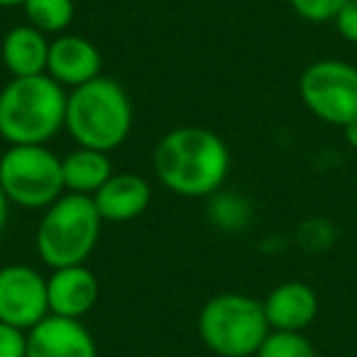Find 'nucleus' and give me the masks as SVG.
I'll return each instance as SVG.
<instances>
[{"label":"nucleus","instance_id":"23","mask_svg":"<svg viewBox=\"0 0 357 357\" xmlns=\"http://www.w3.org/2000/svg\"><path fill=\"white\" fill-rule=\"evenodd\" d=\"M345 139H347V144H350V147H355L357 149V120H352L350 125H345Z\"/></svg>","mask_w":357,"mask_h":357},{"label":"nucleus","instance_id":"10","mask_svg":"<svg viewBox=\"0 0 357 357\" xmlns=\"http://www.w3.org/2000/svg\"><path fill=\"white\" fill-rule=\"evenodd\" d=\"M103 69L98 47L81 35H59L50 42V59H47V76L59 86L79 89L89 81L98 79Z\"/></svg>","mask_w":357,"mask_h":357},{"label":"nucleus","instance_id":"1","mask_svg":"<svg viewBox=\"0 0 357 357\" xmlns=\"http://www.w3.org/2000/svg\"><path fill=\"white\" fill-rule=\"evenodd\" d=\"M152 167L159 184L184 199L218 194L230 174V149L220 135L206 128H174L157 142Z\"/></svg>","mask_w":357,"mask_h":357},{"label":"nucleus","instance_id":"17","mask_svg":"<svg viewBox=\"0 0 357 357\" xmlns=\"http://www.w3.org/2000/svg\"><path fill=\"white\" fill-rule=\"evenodd\" d=\"M255 357H318V352L303 333L272 331Z\"/></svg>","mask_w":357,"mask_h":357},{"label":"nucleus","instance_id":"11","mask_svg":"<svg viewBox=\"0 0 357 357\" xmlns=\"http://www.w3.org/2000/svg\"><path fill=\"white\" fill-rule=\"evenodd\" d=\"M98 279L86 264L54 269L47 279V298H50V313L61 318H81L93 311L98 303Z\"/></svg>","mask_w":357,"mask_h":357},{"label":"nucleus","instance_id":"14","mask_svg":"<svg viewBox=\"0 0 357 357\" xmlns=\"http://www.w3.org/2000/svg\"><path fill=\"white\" fill-rule=\"evenodd\" d=\"M3 64L13 74V79L47 74V59H50V40L45 32L32 25H17L3 37L0 47Z\"/></svg>","mask_w":357,"mask_h":357},{"label":"nucleus","instance_id":"6","mask_svg":"<svg viewBox=\"0 0 357 357\" xmlns=\"http://www.w3.org/2000/svg\"><path fill=\"white\" fill-rule=\"evenodd\" d=\"M0 189L13 206L50 208L66 191L61 157L47 144H8L0 157Z\"/></svg>","mask_w":357,"mask_h":357},{"label":"nucleus","instance_id":"18","mask_svg":"<svg viewBox=\"0 0 357 357\" xmlns=\"http://www.w3.org/2000/svg\"><path fill=\"white\" fill-rule=\"evenodd\" d=\"M211 220L228 230H238L248 223V204L240 196H211Z\"/></svg>","mask_w":357,"mask_h":357},{"label":"nucleus","instance_id":"16","mask_svg":"<svg viewBox=\"0 0 357 357\" xmlns=\"http://www.w3.org/2000/svg\"><path fill=\"white\" fill-rule=\"evenodd\" d=\"M27 25L37 27L45 35H61L74 22L76 6L74 0H25Z\"/></svg>","mask_w":357,"mask_h":357},{"label":"nucleus","instance_id":"21","mask_svg":"<svg viewBox=\"0 0 357 357\" xmlns=\"http://www.w3.org/2000/svg\"><path fill=\"white\" fill-rule=\"evenodd\" d=\"M333 22H335V27H337V32H340L342 40L357 45V0H347Z\"/></svg>","mask_w":357,"mask_h":357},{"label":"nucleus","instance_id":"24","mask_svg":"<svg viewBox=\"0 0 357 357\" xmlns=\"http://www.w3.org/2000/svg\"><path fill=\"white\" fill-rule=\"evenodd\" d=\"M25 0H0V8H22Z\"/></svg>","mask_w":357,"mask_h":357},{"label":"nucleus","instance_id":"25","mask_svg":"<svg viewBox=\"0 0 357 357\" xmlns=\"http://www.w3.org/2000/svg\"><path fill=\"white\" fill-rule=\"evenodd\" d=\"M144 357H157V355H144Z\"/></svg>","mask_w":357,"mask_h":357},{"label":"nucleus","instance_id":"8","mask_svg":"<svg viewBox=\"0 0 357 357\" xmlns=\"http://www.w3.org/2000/svg\"><path fill=\"white\" fill-rule=\"evenodd\" d=\"M47 316V279L27 264H8L0 269V321L27 333Z\"/></svg>","mask_w":357,"mask_h":357},{"label":"nucleus","instance_id":"3","mask_svg":"<svg viewBox=\"0 0 357 357\" xmlns=\"http://www.w3.org/2000/svg\"><path fill=\"white\" fill-rule=\"evenodd\" d=\"M66 96L47 74L13 79L0 91V137L8 144H47L64 128Z\"/></svg>","mask_w":357,"mask_h":357},{"label":"nucleus","instance_id":"9","mask_svg":"<svg viewBox=\"0 0 357 357\" xmlns=\"http://www.w3.org/2000/svg\"><path fill=\"white\" fill-rule=\"evenodd\" d=\"M27 357H98V347L81 321L50 313L27 331Z\"/></svg>","mask_w":357,"mask_h":357},{"label":"nucleus","instance_id":"2","mask_svg":"<svg viewBox=\"0 0 357 357\" xmlns=\"http://www.w3.org/2000/svg\"><path fill=\"white\" fill-rule=\"evenodd\" d=\"M132 100L118 81L108 76L71 89L66 96V132L79 147L113 152L132 130Z\"/></svg>","mask_w":357,"mask_h":357},{"label":"nucleus","instance_id":"5","mask_svg":"<svg viewBox=\"0 0 357 357\" xmlns=\"http://www.w3.org/2000/svg\"><path fill=\"white\" fill-rule=\"evenodd\" d=\"M199 335L218 357H255L272 333L262 301L245 294H218L199 313Z\"/></svg>","mask_w":357,"mask_h":357},{"label":"nucleus","instance_id":"4","mask_svg":"<svg viewBox=\"0 0 357 357\" xmlns=\"http://www.w3.org/2000/svg\"><path fill=\"white\" fill-rule=\"evenodd\" d=\"M100 218L91 196L64 194L45 208L37 225V255L52 269L86 264L100 235Z\"/></svg>","mask_w":357,"mask_h":357},{"label":"nucleus","instance_id":"19","mask_svg":"<svg viewBox=\"0 0 357 357\" xmlns=\"http://www.w3.org/2000/svg\"><path fill=\"white\" fill-rule=\"evenodd\" d=\"M301 20L306 22H331L337 17L347 0H289Z\"/></svg>","mask_w":357,"mask_h":357},{"label":"nucleus","instance_id":"13","mask_svg":"<svg viewBox=\"0 0 357 357\" xmlns=\"http://www.w3.org/2000/svg\"><path fill=\"white\" fill-rule=\"evenodd\" d=\"M272 331L303 333L318 316V296L303 282H284L262 301Z\"/></svg>","mask_w":357,"mask_h":357},{"label":"nucleus","instance_id":"15","mask_svg":"<svg viewBox=\"0 0 357 357\" xmlns=\"http://www.w3.org/2000/svg\"><path fill=\"white\" fill-rule=\"evenodd\" d=\"M61 172H64L66 191L81 196H93L115 174L108 152L89 147H76L74 152L61 157Z\"/></svg>","mask_w":357,"mask_h":357},{"label":"nucleus","instance_id":"20","mask_svg":"<svg viewBox=\"0 0 357 357\" xmlns=\"http://www.w3.org/2000/svg\"><path fill=\"white\" fill-rule=\"evenodd\" d=\"M0 357H27V333L0 321Z\"/></svg>","mask_w":357,"mask_h":357},{"label":"nucleus","instance_id":"22","mask_svg":"<svg viewBox=\"0 0 357 357\" xmlns=\"http://www.w3.org/2000/svg\"><path fill=\"white\" fill-rule=\"evenodd\" d=\"M8 215H10V201L6 199V194L0 189V235H3V230L8 225Z\"/></svg>","mask_w":357,"mask_h":357},{"label":"nucleus","instance_id":"12","mask_svg":"<svg viewBox=\"0 0 357 357\" xmlns=\"http://www.w3.org/2000/svg\"><path fill=\"white\" fill-rule=\"evenodd\" d=\"M91 199L103 223H130L149 208L152 186L139 174L120 172L113 174Z\"/></svg>","mask_w":357,"mask_h":357},{"label":"nucleus","instance_id":"7","mask_svg":"<svg viewBox=\"0 0 357 357\" xmlns=\"http://www.w3.org/2000/svg\"><path fill=\"white\" fill-rule=\"evenodd\" d=\"M303 105L328 125L345 128L357 120V66L340 59H321L298 79Z\"/></svg>","mask_w":357,"mask_h":357}]
</instances>
